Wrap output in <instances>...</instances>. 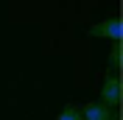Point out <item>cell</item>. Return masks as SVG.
<instances>
[{
	"instance_id": "7a4b0ae2",
	"label": "cell",
	"mask_w": 123,
	"mask_h": 120,
	"mask_svg": "<svg viewBox=\"0 0 123 120\" xmlns=\"http://www.w3.org/2000/svg\"><path fill=\"white\" fill-rule=\"evenodd\" d=\"M120 17H109V20H104V23H95L87 28V34H90L92 39H106V42H120Z\"/></svg>"
},
{
	"instance_id": "6da1fadb",
	"label": "cell",
	"mask_w": 123,
	"mask_h": 120,
	"mask_svg": "<svg viewBox=\"0 0 123 120\" xmlns=\"http://www.w3.org/2000/svg\"><path fill=\"white\" fill-rule=\"evenodd\" d=\"M120 78H117V73H109L104 75V84H101V92H98V101L104 106H109V109H117L120 106Z\"/></svg>"
},
{
	"instance_id": "8992f818",
	"label": "cell",
	"mask_w": 123,
	"mask_h": 120,
	"mask_svg": "<svg viewBox=\"0 0 123 120\" xmlns=\"http://www.w3.org/2000/svg\"><path fill=\"white\" fill-rule=\"evenodd\" d=\"M112 120H120V117H117V114H115V117H112Z\"/></svg>"
},
{
	"instance_id": "5b68a950",
	"label": "cell",
	"mask_w": 123,
	"mask_h": 120,
	"mask_svg": "<svg viewBox=\"0 0 123 120\" xmlns=\"http://www.w3.org/2000/svg\"><path fill=\"white\" fill-rule=\"evenodd\" d=\"M120 61H123L120 42H112V50H109V67H112V73H115V70H120Z\"/></svg>"
},
{
	"instance_id": "277c9868",
	"label": "cell",
	"mask_w": 123,
	"mask_h": 120,
	"mask_svg": "<svg viewBox=\"0 0 123 120\" xmlns=\"http://www.w3.org/2000/svg\"><path fill=\"white\" fill-rule=\"evenodd\" d=\"M56 120H84V117H81V106L67 103V106L59 112V117H56Z\"/></svg>"
},
{
	"instance_id": "3957f363",
	"label": "cell",
	"mask_w": 123,
	"mask_h": 120,
	"mask_svg": "<svg viewBox=\"0 0 123 120\" xmlns=\"http://www.w3.org/2000/svg\"><path fill=\"white\" fill-rule=\"evenodd\" d=\"M81 117L84 120H112L115 117V109L104 106L101 101H90V103L81 106Z\"/></svg>"
}]
</instances>
